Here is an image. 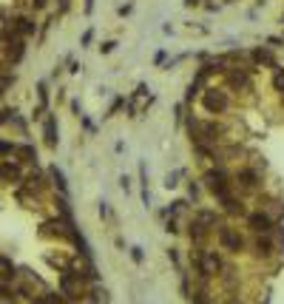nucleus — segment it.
I'll list each match as a JSON object with an SVG mask.
<instances>
[{
  "instance_id": "obj_1",
  "label": "nucleus",
  "mask_w": 284,
  "mask_h": 304,
  "mask_svg": "<svg viewBox=\"0 0 284 304\" xmlns=\"http://www.w3.org/2000/svg\"><path fill=\"white\" fill-rule=\"evenodd\" d=\"M204 108H207V111H225L227 108V97L225 94H222V91H207V94H204Z\"/></svg>"
},
{
  "instance_id": "obj_2",
  "label": "nucleus",
  "mask_w": 284,
  "mask_h": 304,
  "mask_svg": "<svg viewBox=\"0 0 284 304\" xmlns=\"http://www.w3.org/2000/svg\"><path fill=\"white\" fill-rule=\"evenodd\" d=\"M250 225L256 227V230H261V233H267V230L273 227V219L267 214H253L250 216Z\"/></svg>"
},
{
  "instance_id": "obj_3",
  "label": "nucleus",
  "mask_w": 284,
  "mask_h": 304,
  "mask_svg": "<svg viewBox=\"0 0 284 304\" xmlns=\"http://www.w3.org/2000/svg\"><path fill=\"white\" fill-rule=\"evenodd\" d=\"M219 236H222V242H225V248H230V250H239V248H242V239H239L230 227H222V230H219Z\"/></svg>"
},
{
  "instance_id": "obj_4",
  "label": "nucleus",
  "mask_w": 284,
  "mask_h": 304,
  "mask_svg": "<svg viewBox=\"0 0 284 304\" xmlns=\"http://www.w3.org/2000/svg\"><path fill=\"white\" fill-rule=\"evenodd\" d=\"M0 176H3V179H20L17 162H3V165H0Z\"/></svg>"
},
{
  "instance_id": "obj_5",
  "label": "nucleus",
  "mask_w": 284,
  "mask_h": 304,
  "mask_svg": "<svg viewBox=\"0 0 284 304\" xmlns=\"http://www.w3.org/2000/svg\"><path fill=\"white\" fill-rule=\"evenodd\" d=\"M14 276H17V273H14V264H11L6 256H0V279H3V282H11Z\"/></svg>"
},
{
  "instance_id": "obj_6",
  "label": "nucleus",
  "mask_w": 284,
  "mask_h": 304,
  "mask_svg": "<svg viewBox=\"0 0 284 304\" xmlns=\"http://www.w3.org/2000/svg\"><path fill=\"white\" fill-rule=\"evenodd\" d=\"M45 142L48 145H57V125H54V117L45 120Z\"/></svg>"
},
{
  "instance_id": "obj_7",
  "label": "nucleus",
  "mask_w": 284,
  "mask_h": 304,
  "mask_svg": "<svg viewBox=\"0 0 284 304\" xmlns=\"http://www.w3.org/2000/svg\"><path fill=\"white\" fill-rule=\"evenodd\" d=\"M239 179H244L247 188H256V171H242V174H239Z\"/></svg>"
},
{
  "instance_id": "obj_8",
  "label": "nucleus",
  "mask_w": 284,
  "mask_h": 304,
  "mask_svg": "<svg viewBox=\"0 0 284 304\" xmlns=\"http://www.w3.org/2000/svg\"><path fill=\"white\" fill-rule=\"evenodd\" d=\"M259 253H261V256H270V253H273L270 239H259Z\"/></svg>"
},
{
  "instance_id": "obj_9",
  "label": "nucleus",
  "mask_w": 284,
  "mask_h": 304,
  "mask_svg": "<svg viewBox=\"0 0 284 304\" xmlns=\"http://www.w3.org/2000/svg\"><path fill=\"white\" fill-rule=\"evenodd\" d=\"M11 151H14V148H11L9 142H0V157H3V154H11Z\"/></svg>"
},
{
  "instance_id": "obj_10",
  "label": "nucleus",
  "mask_w": 284,
  "mask_h": 304,
  "mask_svg": "<svg viewBox=\"0 0 284 304\" xmlns=\"http://www.w3.org/2000/svg\"><path fill=\"white\" fill-rule=\"evenodd\" d=\"M193 304H207V302H204L202 293H196V296H193Z\"/></svg>"
},
{
  "instance_id": "obj_11",
  "label": "nucleus",
  "mask_w": 284,
  "mask_h": 304,
  "mask_svg": "<svg viewBox=\"0 0 284 304\" xmlns=\"http://www.w3.org/2000/svg\"><path fill=\"white\" fill-rule=\"evenodd\" d=\"M276 86H279V88H284V74H279V77H276Z\"/></svg>"
}]
</instances>
